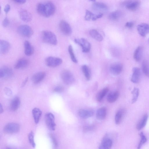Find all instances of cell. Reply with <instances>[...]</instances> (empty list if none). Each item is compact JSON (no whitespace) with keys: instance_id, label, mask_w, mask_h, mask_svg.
<instances>
[{"instance_id":"obj_1","label":"cell","mask_w":149,"mask_h":149,"mask_svg":"<svg viewBox=\"0 0 149 149\" xmlns=\"http://www.w3.org/2000/svg\"><path fill=\"white\" fill-rule=\"evenodd\" d=\"M38 13L40 15L45 17H49L55 12L56 6L52 2L47 1L39 3L37 7Z\"/></svg>"},{"instance_id":"obj_2","label":"cell","mask_w":149,"mask_h":149,"mask_svg":"<svg viewBox=\"0 0 149 149\" xmlns=\"http://www.w3.org/2000/svg\"><path fill=\"white\" fill-rule=\"evenodd\" d=\"M41 37L44 42L53 45H56L58 42L56 35L48 30H44L41 33Z\"/></svg>"},{"instance_id":"obj_3","label":"cell","mask_w":149,"mask_h":149,"mask_svg":"<svg viewBox=\"0 0 149 149\" xmlns=\"http://www.w3.org/2000/svg\"><path fill=\"white\" fill-rule=\"evenodd\" d=\"M17 31L19 35L27 38L31 37L33 33L32 28L29 25L26 24L21 25L18 26Z\"/></svg>"},{"instance_id":"obj_4","label":"cell","mask_w":149,"mask_h":149,"mask_svg":"<svg viewBox=\"0 0 149 149\" xmlns=\"http://www.w3.org/2000/svg\"><path fill=\"white\" fill-rule=\"evenodd\" d=\"M61 78L66 84L70 85L73 83L74 81V78L73 74L70 71L65 70L61 73Z\"/></svg>"},{"instance_id":"obj_5","label":"cell","mask_w":149,"mask_h":149,"mask_svg":"<svg viewBox=\"0 0 149 149\" xmlns=\"http://www.w3.org/2000/svg\"><path fill=\"white\" fill-rule=\"evenodd\" d=\"M45 119L46 124L48 128L51 130H54L56 124L54 115L51 113H48L45 115Z\"/></svg>"},{"instance_id":"obj_6","label":"cell","mask_w":149,"mask_h":149,"mask_svg":"<svg viewBox=\"0 0 149 149\" xmlns=\"http://www.w3.org/2000/svg\"><path fill=\"white\" fill-rule=\"evenodd\" d=\"M74 42L81 46L83 52L87 53L90 51L91 48V44L85 39L83 38H76L74 39Z\"/></svg>"},{"instance_id":"obj_7","label":"cell","mask_w":149,"mask_h":149,"mask_svg":"<svg viewBox=\"0 0 149 149\" xmlns=\"http://www.w3.org/2000/svg\"><path fill=\"white\" fill-rule=\"evenodd\" d=\"M45 63L48 67H54L60 65L62 63V60L59 58L50 56L46 58Z\"/></svg>"},{"instance_id":"obj_8","label":"cell","mask_w":149,"mask_h":149,"mask_svg":"<svg viewBox=\"0 0 149 149\" xmlns=\"http://www.w3.org/2000/svg\"><path fill=\"white\" fill-rule=\"evenodd\" d=\"M20 129L19 125L17 123H11L6 124L4 128L5 133L8 134H13L18 132Z\"/></svg>"},{"instance_id":"obj_9","label":"cell","mask_w":149,"mask_h":149,"mask_svg":"<svg viewBox=\"0 0 149 149\" xmlns=\"http://www.w3.org/2000/svg\"><path fill=\"white\" fill-rule=\"evenodd\" d=\"M59 27L61 32L65 35H70L72 32V29L70 26L65 20H62L60 22Z\"/></svg>"},{"instance_id":"obj_10","label":"cell","mask_w":149,"mask_h":149,"mask_svg":"<svg viewBox=\"0 0 149 149\" xmlns=\"http://www.w3.org/2000/svg\"><path fill=\"white\" fill-rule=\"evenodd\" d=\"M137 29L139 34L142 37H145L149 33V24L142 23L138 25Z\"/></svg>"},{"instance_id":"obj_11","label":"cell","mask_w":149,"mask_h":149,"mask_svg":"<svg viewBox=\"0 0 149 149\" xmlns=\"http://www.w3.org/2000/svg\"><path fill=\"white\" fill-rule=\"evenodd\" d=\"M13 74V72L12 69L8 67L3 66L0 69L1 78H9L11 77Z\"/></svg>"},{"instance_id":"obj_12","label":"cell","mask_w":149,"mask_h":149,"mask_svg":"<svg viewBox=\"0 0 149 149\" xmlns=\"http://www.w3.org/2000/svg\"><path fill=\"white\" fill-rule=\"evenodd\" d=\"M123 68V65L121 63H115L111 65L109 70L112 74L114 75H117L121 72Z\"/></svg>"},{"instance_id":"obj_13","label":"cell","mask_w":149,"mask_h":149,"mask_svg":"<svg viewBox=\"0 0 149 149\" xmlns=\"http://www.w3.org/2000/svg\"><path fill=\"white\" fill-rule=\"evenodd\" d=\"M19 15L21 19L25 22H28L31 20L32 15L30 13L26 10L23 9L20 10L19 12Z\"/></svg>"},{"instance_id":"obj_14","label":"cell","mask_w":149,"mask_h":149,"mask_svg":"<svg viewBox=\"0 0 149 149\" xmlns=\"http://www.w3.org/2000/svg\"><path fill=\"white\" fill-rule=\"evenodd\" d=\"M140 3V1L138 0L127 1L125 2V4L127 9L130 10L134 11L139 7Z\"/></svg>"},{"instance_id":"obj_15","label":"cell","mask_w":149,"mask_h":149,"mask_svg":"<svg viewBox=\"0 0 149 149\" xmlns=\"http://www.w3.org/2000/svg\"><path fill=\"white\" fill-rule=\"evenodd\" d=\"M132 74L131 81L134 83H138L140 80L141 77V70L138 67H134L132 69Z\"/></svg>"},{"instance_id":"obj_16","label":"cell","mask_w":149,"mask_h":149,"mask_svg":"<svg viewBox=\"0 0 149 149\" xmlns=\"http://www.w3.org/2000/svg\"><path fill=\"white\" fill-rule=\"evenodd\" d=\"M10 45V43L4 40H0V49L1 53L4 54L7 53L9 50Z\"/></svg>"},{"instance_id":"obj_17","label":"cell","mask_w":149,"mask_h":149,"mask_svg":"<svg viewBox=\"0 0 149 149\" xmlns=\"http://www.w3.org/2000/svg\"><path fill=\"white\" fill-rule=\"evenodd\" d=\"M92 8L94 10L97 11H104L108 9V6L105 3L95 1L93 4Z\"/></svg>"},{"instance_id":"obj_18","label":"cell","mask_w":149,"mask_h":149,"mask_svg":"<svg viewBox=\"0 0 149 149\" xmlns=\"http://www.w3.org/2000/svg\"><path fill=\"white\" fill-rule=\"evenodd\" d=\"M24 53L28 56L32 55L34 52V49L29 41L26 40L24 43Z\"/></svg>"},{"instance_id":"obj_19","label":"cell","mask_w":149,"mask_h":149,"mask_svg":"<svg viewBox=\"0 0 149 149\" xmlns=\"http://www.w3.org/2000/svg\"><path fill=\"white\" fill-rule=\"evenodd\" d=\"M46 73L44 72H40L34 74L32 77V81L35 84H37L45 78Z\"/></svg>"},{"instance_id":"obj_20","label":"cell","mask_w":149,"mask_h":149,"mask_svg":"<svg viewBox=\"0 0 149 149\" xmlns=\"http://www.w3.org/2000/svg\"><path fill=\"white\" fill-rule=\"evenodd\" d=\"M29 60L25 58L19 59L16 63L15 68L16 69L23 68L26 67L29 64Z\"/></svg>"},{"instance_id":"obj_21","label":"cell","mask_w":149,"mask_h":149,"mask_svg":"<svg viewBox=\"0 0 149 149\" xmlns=\"http://www.w3.org/2000/svg\"><path fill=\"white\" fill-rule=\"evenodd\" d=\"M78 114L81 118L86 119L92 116L93 112L91 110L81 109L79 110Z\"/></svg>"},{"instance_id":"obj_22","label":"cell","mask_w":149,"mask_h":149,"mask_svg":"<svg viewBox=\"0 0 149 149\" xmlns=\"http://www.w3.org/2000/svg\"><path fill=\"white\" fill-rule=\"evenodd\" d=\"M113 144L112 140L109 138L104 139L99 147V149H111Z\"/></svg>"},{"instance_id":"obj_23","label":"cell","mask_w":149,"mask_h":149,"mask_svg":"<svg viewBox=\"0 0 149 149\" xmlns=\"http://www.w3.org/2000/svg\"><path fill=\"white\" fill-rule=\"evenodd\" d=\"M125 113V111L123 109H120L117 112L115 116V120L116 124H120L123 120Z\"/></svg>"},{"instance_id":"obj_24","label":"cell","mask_w":149,"mask_h":149,"mask_svg":"<svg viewBox=\"0 0 149 149\" xmlns=\"http://www.w3.org/2000/svg\"><path fill=\"white\" fill-rule=\"evenodd\" d=\"M20 100L18 97H15L11 101L10 104V109L13 111L17 110L20 104Z\"/></svg>"},{"instance_id":"obj_25","label":"cell","mask_w":149,"mask_h":149,"mask_svg":"<svg viewBox=\"0 0 149 149\" xmlns=\"http://www.w3.org/2000/svg\"><path fill=\"white\" fill-rule=\"evenodd\" d=\"M119 94V92L118 91H113L110 93L107 96V101L110 103L114 102L118 99Z\"/></svg>"},{"instance_id":"obj_26","label":"cell","mask_w":149,"mask_h":149,"mask_svg":"<svg viewBox=\"0 0 149 149\" xmlns=\"http://www.w3.org/2000/svg\"><path fill=\"white\" fill-rule=\"evenodd\" d=\"M89 33L92 37L98 41H101L103 39L102 35L95 29L91 30L89 31Z\"/></svg>"},{"instance_id":"obj_27","label":"cell","mask_w":149,"mask_h":149,"mask_svg":"<svg viewBox=\"0 0 149 149\" xmlns=\"http://www.w3.org/2000/svg\"><path fill=\"white\" fill-rule=\"evenodd\" d=\"M32 113L35 122L38 124L41 116V111L38 108H35L32 110Z\"/></svg>"},{"instance_id":"obj_28","label":"cell","mask_w":149,"mask_h":149,"mask_svg":"<svg viewBox=\"0 0 149 149\" xmlns=\"http://www.w3.org/2000/svg\"><path fill=\"white\" fill-rule=\"evenodd\" d=\"M106 110L105 108L103 107L99 108L97 111L96 117L99 120L104 119L106 116Z\"/></svg>"},{"instance_id":"obj_29","label":"cell","mask_w":149,"mask_h":149,"mask_svg":"<svg viewBox=\"0 0 149 149\" xmlns=\"http://www.w3.org/2000/svg\"><path fill=\"white\" fill-rule=\"evenodd\" d=\"M122 14L120 10H116L110 13L108 17L111 20L116 21L119 19Z\"/></svg>"},{"instance_id":"obj_30","label":"cell","mask_w":149,"mask_h":149,"mask_svg":"<svg viewBox=\"0 0 149 149\" xmlns=\"http://www.w3.org/2000/svg\"><path fill=\"white\" fill-rule=\"evenodd\" d=\"M142 48L141 46H139L135 49L134 54V58L136 61L140 60L142 55Z\"/></svg>"},{"instance_id":"obj_31","label":"cell","mask_w":149,"mask_h":149,"mask_svg":"<svg viewBox=\"0 0 149 149\" xmlns=\"http://www.w3.org/2000/svg\"><path fill=\"white\" fill-rule=\"evenodd\" d=\"M148 118V115L145 114L140 120L136 125V128L140 130L143 128L146 125Z\"/></svg>"},{"instance_id":"obj_32","label":"cell","mask_w":149,"mask_h":149,"mask_svg":"<svg viewBox=\"0 0 149 149\" xmlns=\"http://www.w3.org/2000/svg\"><path fill=\"white\" fill-rule=\"evenodd\" d=\"M142 68L144 74L149 77V63L147 60H144L143 61Z\"/></svg>"},{"instance_id":"obj_33","label":"cell","mask_w":149,"mask_h":149,"mask_svg":"<svg viewBox=\"0 0 149 149\" xmlns=\"http://www.w3.org/2000/svg\"><path fill=\"white\" fill-rule=\"evenodd\" d=\"M82 72L88 80H89L91 78V72L89 67L86 65H83L82 67Z\"/></svg>"},{"instance_id":"obj_34","label":"cell","mask_w":149,"mask_h":149,"mask_svg":"<svg viewBox=\"0 0 149 149\" xmlns=\"http://www.w3.org/2000/svg\"><path fill=\"white\" fill-rule=\"evenodd\" d=\"M109 89L108 88H104L101 90L97 94L96 99L98 102L101 101L108 93Z\"/></svg>"},{"instance_id":"obj_35","label":"cell","mask_w":149,"mask_h":149,"mask_svg":"<svg viewBox=\"0 0 149 149\" xmlns=\"http://www.w3.org/2000/svg\"><path fill=\"white\" fill-rule=\"evenodd\" d=\"M68 51L72 61L74 63H77V60L74 55L72 46L71 45H69L68 46Z\"/></svg>"},{"instance_id":"obj_36","label":"cell","mask_w":149,"mask_h":149,"mask_svg":"<svg viewBox=\"0 0 149 149\" xmlns=\"http://www.w3.org/2000/svg\"><path fill=\"white\" fill-rule=\"evenodd\" d=\"M132 93L133 94L132 102V103H134L136 101L139 95V89L136 88H134Z\"/></svg>"},{"instance_id":"obj_37","label":"cell","mask_w":149,"mask_h":149,"mask_svg":"<svg viewBox=\"0 0 149 149\" xmlns=\"http://www.w3.org/2000/svg\"><path fill=\"white\" fill-rule=\"evenodd\" d=\"M34 137L33 133V131H31L28 134V138L30 143L33 148H35L36 146Z\"/></svg>"},{"instance_id":"obj_38","label":"cell","mask_w":149,"mask_h":149,"mask_svg":"<svg viewBox=\"0 0 149 149\" xmlns=\"http://www.w3.org/2000/svg\"><path fill=\"white\" fill-rule=\"evenodd\" d=\"M95 14L88 10H86V14L84 17V19L86 20L89 21L92 19L94 16Z\"/></svg>"},{"instance_id":"obj_39","label":"cell","mask_w":149,"mask_h":149,"mask_svg":"<svg viewBox=\"0 0 149 149\" xmlns=\"http://www.w3.org/2000/svg\"><path fill=\"white\" fill-rule=\"evenodd\" d=\"M141 138L140 142L138 146V149H140L141 146L143 144L145 143L146 141V136L143 135L142 132H141L140 134Z\"/></svg>"},{"instance_id":"obj_40","label":"cell","mask_w":149,"mask_h":149,"mask_svg":"<svg viewBox=\"0 0 149 149\" xmlns=\"http://www.w3.org/2000/svg\"><path fill=\"white\" fill-rule=\"evenodd\" d=\"M49 135L50 138L52 139L53 148L54 149H56L58 146V142L56 138L53 135L51 134Z\"/></svg>"},{"instance_id":"obj_41","label":"cell","mask_w":149,"mask_h":149,"mask_svg":"<svg viewBox=\"0 0 149 149\" xmlns=\"http://www.w3.org/2000/svg\"><path fill=\"white\" fill-rule=\"evenodd\" d=\"M64 87L62 86H58L56 87L54 89V91L57 93H61L63 91Z\"/></svg>"},{"instance_id":"obj_42","label":"cell","mask_w":149,"mask_h":149,"mask_svg":"<svg viewBox=\"0 0 149 149\" xmlns=\"http://www.w3.org/2000/svg\"><path fill=\"white\" fill-rule=\"evenodd\" d=\"M10 23L9 20L6 17H5L3 21L2 24L4 27H6Z\"/></svg>"},{"instance_id":"obj_43","label":"cell","mask_w":149,"mask_h":149,"mask_svg":"<svg viewBox=\"0 0 149 149\" xmlns=\"http://www.w3.org/2000/svg\"><path fill=\"white\" fill-rule=\"evenodd\" d=\"M103 13H100L97 15H95L92 20L93 21H95L97 19L101 18L103 16Z\"/></svg>"},{"instance_id":"obj_44","label":"cell","mask_w":149,"mask_h":149,"mask_svg":"<svg viewBox=\"0 0 149 149\" xmlns=\"http://www.w3.org/2000/svg\"><path fill=\"white\" fill-rule=\"evenodd\" d=\"M94 127L92 126H87L85 127L83 129V131L84 132H87L92 130Z\"/></svg>"},{"instance_id":"obj_45","label":"cell","mask_w":149,"mask_h":149,"mask_svg":"<svg viewBox=\"0 0 149 149\" xmlns=\"http://www.w3.org/2000/svg\"><path fill=\"white\" fill-rule=\"evenodd\" d=\"M10 5L9 4H7L4 8V11L6 13H7L10 11Z\"/></svg>"},{"instance_id":"obj_46","label":"cell","mask_w":149,"mask_h":149,"mask_svg":"<svg viewBox=\"0 0 149 149\" xmlns=\"http://www.w3.org/2000/svg\"><path fill=\"white\" fill-rule=\"evenodd\" d=\"M134 25V24L132 22H129L126 23L125 24V26L127 28H131Z\"/></svg>"},{"instance_id":"obj_47","label":"cell","mask_w":149,"mask_h":149,"mask_svg":"<svg viewBox=\"0 0 149 149\" xmlns=\"http://www.w3.org/2000/svg\"><path fill=\"white\" fill-rule=\"evenodd\" d=\"M13 1L17 4H22L26 2V1L24 0H16Z\"/></svg>"},{"instance_id":"obj_48","label":"cell","mask_w":149,"mask_h":149,"mask_svg":"<svg viewBox=\"0 0 149 149\" xmlns=\"http://www.w3.org/2000/svg\"><path fill=\"white\" fill-rule=\"evenodd\" d=\"M27 80H28V78H27L26 79H25L23 83H22V86H24L25 85V84H26V82H27Z\"/></svg>"},{"instance_id":"obj_49","label":"cell","mask_w":149,"mask_h":149,"mask_svg":"<svg viewBox=\"0 0 149 149\" xmlns=\"http://www.w3.org/2000/svg\"><path fill=\"white\" fill-rule=\"evenodd\" d=\"M0 111L1 113H2L3 111V107L1 104H0Z\"/></svg>"},{"instance_id":"obj_50","label":"cell","mask_w":149,"mask_h":149,"mask_svg":"<svg viewBox=\"0 0 149 149\" xmlns=\"http://www.w3.org/2000/svg\"><path fill=\"white\" fill-rule=\"evenodd\" d=\"M6 149H12L9 148H7Z\"/></svg>"},{"instance_id":"obj_51","label":"cell","mask_w":149,"mask_h":149,"mask_svg":"<svg viewBox=\"0 0 149 149\" xmlns=\"http://www.w3.org/2000/svg\"></svg>"}]
</instances>
